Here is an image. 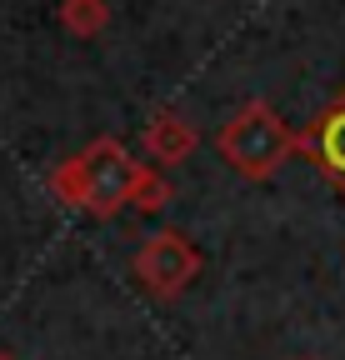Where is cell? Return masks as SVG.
I'll use <instances>...</instances> for the list:
<instances>
[{"label": "cell", "instance_id": "cell-1", "mask_svg": "<svg viewBox=\"0 0 345 360\" xmlns=\"http://www.w3.org/2000/svg\"><path fill=\"white\" fill-rule=\"evenodd\" d=\"M136 180H141L136 155L125 150L115 135H100V141H91L80 155L56 165L46 186H51V195L60 205H75V210L96 215V220H115L125 205H131Z\"/></svg>", "mask_w": 345, "mask_h": 360}, {"label": "cell", "instance_id": "cell-2", "mask_svg": "<svg viewBox=\"0 0 345 360\" xmlns=\"http://www.w3.org/2000/svg\"><path fill=\"white\" fill-rule=\"evenodd\" d=\"M221 160L240 175V180H271L295 150H306V135H295L271 101H245L215 135Z\"/></svg>", "mask_w": 345, "mask_h": 360}, {"label": "cell", "instance_id": "cell-3", "mask_svg": "<svg viewBox=\"0 0 345 360\" xmlns=\"http://www.w3.org/2000/svg\"><path fill=\"white\" fill-rule=\"evenodd\" d=\"M200 245L181 231H155L141 240L136 250V281L155 295V300H176L195 276H200Z\"/></svg>", "mask_w": 345, "mask_h": 360}, {"label": "cell", "instance_id": "cell-4", "mask_svg": "<svg viewBox=\"0 0 345 360\" xmlns=\"http://www.w3.org/2000/svg\"><path fill=\"white\" fill-rule=\"evenodd\" d=\"M195 146H200V130H195L181 110H155V115H150V125H145V150H150V160L181 165V160L195 155Z\"/></svg>", "mask_w": 345, "mask_h": 360}, {"label": "cell", "instance_id": "cell-5", "mask_svg": "<svg viewBox=\"0 0 345 360\" xmlns=\"http://www.w3.org/2000/svg\"><path fill=\"white\" fill-rule=\"evenodd\" d=\"M306 150L320 160V170L345 191V96H340L330 110H320V120H315L311 135H306Z\"/></svg>", "mask_w": 345, "mask_h": 360}, {"label": "cell", "instance_id": "cell-6", "mask_svg": "<svg viewBox=\"0 0 345 360\" xmlns=\"http://www.w3.org/2000/svg\"><path fill=\"white\" fill-rule=\"evenodd\" d=\"M56 20H60V30H70L75 40H91V35H100V30L110 25V6H105V0H60V6H56Z\"/></svg>", "mask_w": 345, "mask_h": 360}, {"label": "cell", "instance_id": "cell-7", "mask_svg": "<svg viewBox=\"0 0 345 360\" xmlns=\"http://www.w3.org/2000/svg\"><path fill=\"white\" fill-rule=\"evenodd\" d=\"M131 205H136V210H145V215H155V210H165V205H170V180H165L155 165H141V180H136Z\"/></svg>", "mask_w": 345, "mask_h": 360}, {"label": "cell", "instance_id": "cell-8", "mask_svg": "<svg viewBox=\"0 0 345 360\" xmlns=\"http://www.w3.org/2000/svg\"><path fill=\"white\" fill-rule=\"evenodd\" d=\"M0 360H15V355H6V350H0Z\"/></svg>", "mask_w": 345, "mask_h": 360}, {"label": "cell", "instance_id": "cell-9", "mask_svg": "<svg viewBox=\"0 0 345 360\" xmlns=\"http://www.w3.org/2000/svg\"><path fill=\"white\" fill-rule=\"evenodd\" d=\"M300 360H311V355H300Z\"/></svg>", "mask_w": 345, "mask_h": 360}]
</instances>
